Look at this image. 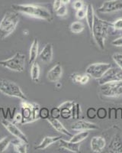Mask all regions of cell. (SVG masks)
<instances>
[{"instance_id": "obj_4", "label": "cell", "mask_w": 122, "mask_h": 153, "mask_svg": "<svg viewBox=\"0 0 122 153\" xmlns=\"http://www.w3.org/2000/svg\"><path fill=\"white\" fill-rule=\"evenodd\" d=\"M21 114L22 116L21 124H27L33 123L39 120V110L40 106L37 103H29L27 100L21 101Z\"/></svg>"}, {"instance_id": "obj_2", "label": "cell", "mask_w": 122, "mask_h": 153, "mask_svg": "<svg viewBox=\"0 0 122 153\" xmlns=\"http://www.w3.org/2000/svg\"><path fill=\"white\" fill-rule=\"evenodd\" d=\"M12 8L15 12H20L30 17L48 22L52 19V16L50 11L41 5L34 4H15L12 5Z\"/></svg>"}, {"instance_id": "obj_27", "label": "cell", "mask_w": 122, "mask_h": 153, "mask_svg": "<svg viewBox=\"0 0 122 153\" xmlns=\"http://www.w3.org/2000/svg\"><path fill=\"white\" fill-rule=\"evenodd\" d=\"M12 143V140L9 137H4L2 139H0V153H2L5 152L7 149L10 143Z\"/></svg>"}, {"instance_id": "obj_7", "label": "cell", "mask_w": 122, "mask_h": 153, "mask_svg": "<svg viewBox=\"0 0 122 153\" xmlns=\"http://www.w3.org/2000/svg\"><path fill=\"white\" fill-rule=\"evenodd\" d=\"M103 96L107 97H118L122 95V81L111 82L100 86Z\"/></svg>"}, {"instance_id": "obj_30", "label": "cell", "mask_w": 122, "mask_h": 153, "mask_svg": "<svg viewBox=\"0 0 122 153\" xmlns=\"http://www.w3.org/2000/svg\"><path fill=\"white\" fill-rule=\"evenodd\" d=\"M97 117L99 120H105L108 116V111L105 107H99L96 112Z\"/></svg>"}, {"instance_id": "obj_37", "label": "cell", "mask_w": 122, "mask_h": 153, "mask_svg": "<svg viewBox=\"0 0 122 153\" xmlns=\"http://www.w3.org/2000/svg\"><path fill=\"white\" fill-rule=\"evenodd\" d=\"M108 119L111 120H115V117H116V108L115 107H111L108 109Z\"/></svg>"}, {"instance_id": "obj_38", "label": "cell", "mask_w": 122, "mask_h": 153, "mask_svg": "<svg viewBox=\"0 0 122 153\" xmlns=\"http://www.w3.org/2000/svg\"><path fill=\"white\" fill-rule=\"evenodd\" d=\"M112 25L115 30H122V18L115 21V22L112 23Z\"/></svg>"}, {"instance_id": "obj_29", "label": "cell", "mask_w": 122, "mask_h": 153, "mask_svg": "<svg viewBox=\"0 0 122 153\" xmlns=\"http://www.w3.org/2000/svg\"><path fill=\"white\" fill-rule=\"evenodd\" d=\"M39 117L43 120H47L50 117V110L47 107H40L39 110Z\"/></svg>"}, {"instance_id": "obj_10", "label": "cell", "mask_w": 122, "mask_h": 153, "mask_svg": "<svg viewBox=\"0 0 122 153\" xmlns=\"http://www.w3.org/2000/svg\"><path fill=\"white\" fill-rule=\"evenodd\" d=\"M2 125L3 126L4 128H5L9 133H11L12 136H14L15 137L17 138V139H19L22 141L25 142V143H28V139L27 138L26 135L21 130V129L14 123L11 122L9 120H5L4 119L3 120H2L1 122Z\"/></svg>"}, {"instance_id": "obj_28", "label": "cell", "mask_w": 122, "mask_h": 153, "mask_svg": "<svg viewBox=\"0 0 122 153\" xmlns=\"http://www.w3.org/2000/svg\"><path fill=\"white\" fill-rule=\"evenodd\" d=\"M72 108H60V117L64 120H69L72 117Z\"/></svg>"}, {"instance_id": "obj_41", "label": "cell", "mask_w": 122, "mask_h": 153, "mask_svg": "<svg viewBox=\"0 0 122 153\" xmlns=\"http://www.w3.org/2000/svg\"><path fill=\"white\" fill-rule=\"evenodd\" d=\"M14 122L16 123H21V120H22V116H21V113H15L13 118Z\"/></svg>"}, {"instance_id": "obj_16", "label": "cell", "mask_w": 122, "mask_h": 153, "mask_svg": "<svg viewBox=\"0 0 122 153\" xmlns=\"http://www.w3.org/2000/svg\"><path fill=\"white\" fill-rule=\"evenodd\" d=\"M53 55H54L53 45L51 43H48L39 52L38 57L42 62L50 63L52 61Z\"/></svg>"}, {"instance_id": "obj_23", "label": "cell", "mask_w": 122, "mask_h": 153, "mask_svg": "<svg viewBox=\"0 0 122 153\" xmlns=\"http://www.w3.org/2000/svg\"><path fill=\"white\" fill-rule=\"evenodd\" d=\"M40 66L35 61L32 65V68H31V78H32V81L37 82L40 78Z\"/></svg>"}, {"instance_id": "obj_45", "label": "cell", "mask_w": 122, "mask_h": 153, "mask_svg": "<svg viewBox=\"0 0 122 153\" xmlns=\"http://www.w3.org/2000/svg\"><path fill=\"white\" fill-rule=\"evenodd\" d=\"M71 2V0H61V2L63 5H68L69 3H70Z\"/></svg>"}, {"instance_id": "obj_20", "label": "cell", "mask_w": 122, "mask_h": 153, "mask_svg": "<svg viewBox=\"0 0 122 153\" xmlns=\"http://www.w3.org/2000/svg\"><path fill=\"white\" fill-rule=\"evenodd\" d=\"M39 54V43L38 40L35 38L32 42V45L30 48L29 51V64L32 65L37 60V57H38Z\"/></svg>"}, {"instance_id": "obj_39", "label": "cell", "mask_w": 122, "mask_h": 153, "mask_svg": "<svg viewBox=\"0 0 122 153\" xmlns=\"http://www.w3.org/2000/svg\"><path fill=\"white\" fill-rule=\"evenodd\" d=\"M112 45L115 47H122V36L115 38V40L112 42Z\"/></svg>"}, {"instance_id": "obj_9", "label": "cell", "mask_w": 122, "mask_h": 153, "mask_svg": "<svg viewBox=\"0 0 122 153\" xmlns=\"http://www.w3.org/2000/svg\"><path fill=\"white\" fill-rule=\"evenodd\" d=\"M111 67L112 65L108 63H95L89 65L85 72L93 78L98 80Z\"/></svg>"}, {"instance_id": "obj_40", "label": "cell", "mask_w": 122, "mask_h": 153, "mask_svg": "<svg viewBox=\"0 0 122 153\" xmlns=\"http://www.w3.org/2000/svg\"><path fill=\"white\" fill-rule=\"evenodd\" d=\"M81 78H82V74H79L75 73L71 75V79L75 83H79L80 84Z\"/></svg>"}, {"instance_id": "obj_18", "label": "cell", "mask_w": 122, "mask_h": 153, "mask_svg": "<svg viewBox=\"0 0 122 153\" xmlns=\"http://www.w3.org/2000/svg\"><path fill=\"white\" fill-rule=\"evenodd\" d=\"M59 146L60 148L63 149L68 150V151L72 152L78 153L80 152V150H79V148H80L79 143H73L71 141H66L64 139H60Z\"/></svg>"}, {"instance_id": "obj_17", "label": "cell", "mask_w": 122, "mask_h": 153, "mask_svg": "<svg viewBox=\"0 0 122 153\" xmlns=\"http://www.w3.org/2000/svg\"><path fill=\"white\" fill-rule=\"evenodd\" d=\"M46 120H47V122L52 126L53 128H54L55 130L57 131V132H60L61 134H63V135H66V136H70V137H72V136H73L71 132H69V131L67 130V129L65 128L64 126L60 122L59 120H58V119H54L51 118V117H49V118L47 119Z\"/></svg>"}, {"instance_id": "obj_42", "label": "cell", "mask_w": 122, "mask_h": 153, "mask_svg": "<svg viewBox=\"0 0 122 153\" xmlns=\"http://www.w3.org/2000/svg\"><path fill=\"white\" fill-rule=\"evenodd\" d=\"M89 74H84V75H82V78H81V80H80V84H87L88 82L89 81V79H90V77H89Z\"/></svg>"}, {"instance_id": "obj_15", "label": "cell", "mask_w": 122, "mask_h": 153, "mask_svg": "<svg viewBox=\"0 0 122 153\" xmlns=\"http://www.w3.org/2000/svg\"><path fill=\"white\" fill-rule=\"evenodd\" d=\"M62 74H63L62 67L60 65L57 64L47 72V77L49 81L53 82V83H57L60 80Z\"/></svg>"}, {"instance_id": "obj_1", "label": "cell", "mask_w": 122, "mask_h": 153, "mask_svg": "<svg viewBox=\"0 0 122 153\" xmlns=\"http://www.w3.org/2000/svg\"><path fill=\"white\" fill-rule=\"evenodd\" d=\"M111 30H115L112 23L100 19L97 15L95 14L93 29L91 32L93 34L95 42L101 50L105 49V39Z\"/></svg>"}, {"instance_id": "obj_13", "label": "cell", "mask_w": 122, "mask_h": 153, "mask_svg": "<svg viewBox=\"0 0 122 153\" xmlns=\"http://www.w3.org/2000/svg\"><path fill=\"white\" fill-rule=\"evenodd\" d=\"M108 152L112 153H122V135L116 133L108 145Z\"/></svg>"}, {"instance_id": "obj_22", "label": "cell", "mask_w": 122, "mask_h": 153, "mask_svg": "<svg viewBox=\"0 0 122 153\" xmlns=\"http://www.w3.org/2000/svg\"><path fill=\"white\" fill-rule=\"evenodd\" d=\"M95 17V12L94 8L92 4H89L86 7V15H85V19H86V22H87L88 27H89L90 31H92L93 25V22H94Z\"/></svg>"}, {"instance_id": "obj_25", "label": "cell", "mask_w": 122, "mask_h": 153, "mask_svg": "<svg viewBox=\"0 0 122 153\" xmlns=\"http://www.w3.org/2000/svg\"><path fill=\"white\" fill-rule=\"evenodd\" d=\"M70 31L74 34H79L84 30V25L81 22H74L70 25Z\"/></svg>"}, {"instance_id": "obj_12", "label": "cell", "mask_w": 122, "mask_h": 153, "mask_svg": "<svg viewBox=\"0 0 122 153\" xmlns=\"http://www.w3.org/2000/svg\"><path fill=\"white\" fill-rule=\"evenodd\" d=\"M71 129L74 131H89L96 130L99 129L96 124L92 123L86 122L85 120H77L72 125Z\"/></svg>"}, {"instance_id": "obj_46", "label": "cell", "mask_w": 122, "mask_h": 153, "mask_svg": "<svg viewBox=\"0 0 122 153\" xmlns=\"http://www.w3.org/2000/svg\"><path fill=\"white\" fill-rule=\"evenodd\" d=\"M24 33H26L25 35H28V31H27V30H25V31H24Z\"/></svg>"}, {"instance_id": "obj_19", "label": "cell", "mask_w": 122, "mask_h": 153, "mask_svg": "<svg viewBox=\"0 0 122 153\" xmlns=\"http://www.w3.org/2000/svg\"><path fill=\"white\" fill-rule=\"evenodd\" d=\"M61 139V136H45L43 139L40 144L36 146L35 147V149L37 150H44L47 149L48 146H51L54 143H56L59 142L60 139Z\"/></svg>"}, {"instance_id": "obj_34", "label": "cell", "mask_w": 122, "mask_h": 153, "mask_svg": "<svg viewBox=\"0 0 122 153\" xmlns=\"http://www.w3.org/2000/svg\"><path fill=\"white\" fill-rule=\"evenodd\" d=\"M50 117L54 119H58L60 117V110L59 107L52 108L50 111Z\"/></svg>"}, {"instance_id": "obj_44", "label": "cell", "mask_w": 122, "mask_h": 153, "mask_svg": "<svg viewBox=\"0 0 122 153\" xmlns=\"http://www.w3.org/2000/svg\"><path fill=\"white\" fill-rule=\"evenodd\" d=\"M62 5H63V4H62V2H61V0H54V5H53L54 10L57 11Z\"/></svg>"}, {"instance_id": "obj_24", "label": "cell", "mask_w": 122, "mask_h": 153, "mask_svg": "<svg viewBox=\"0 0 122 153\" xmlns=\"http://www.w3.org/2000/svg\"><path fill=\"white\" fill-rule=\"evenodd\" d=\"M89 136V131H81V132H79V133L76 134V135L72 136L70 141L73 142V143H80L81 142L83 141L84 139H86Z\"/></svg>"}, {"instance_id": "obj_26", "label": "cell", "mask_w": 122, "mask_h": 153, "mask_svg": "<svg viewBox=\"0 0 122 153\" xmlns=\"http://www.w3.org/2000/svg\"><path fill=\"white\" fill-rule=\"evenodd\" d=\"M72 111V118L73 120H79L81 115V108L80 104L78 103H73V106L71 109Z\"/></svg>"}, {"instance_id": "obj_36", "label": "cell", "mask_w": 122, "mask_h": 153, "mask_svg": "<svg viewBox=\"0 0 122 153\" xmlns=\"http://www.w3.org/2000/svg\"><path fill=\"white\" fill-rule=\"evenodd\" d=\"M73 7L75 10H79L84 7V2L82 0H76L75 2H73Z\"/></svg>"}, {"instance_id": "obj_33", "label": "cell", "mask_w": 122, "mask_h": 153, "mask_svg": "<svg viewBox=\"0 0 122 153\" xmlns=\"http://www.w3.org/2000/svg\"><path fill=\"white\" fill-rule=\"evenodd\" d=\"M96 112H97V110H96V108L89 107L88 108L87 111H86V116H87V117L89 120H93V119H95L97 117Z\"/></svg>"}, {"instance_id": "obj_43", "label": "cell", "mask_w": 122, "mask_h": 153, "mask_svg": "<svg viewBox=\"0 0 122 153\" xmlns=\"http://www.w3.org/2000/svg\"><path fill=\"white\" fill-rule=\"evenodd\" d=\"M115 120H122V107L116 108V117Z\"/></svg>"}, {"instance_id": "obj_32", "label": "cell", "mask_w": 122, "mask_h": 153, "mask_svg": "<svg viewBox=\"0 0 122 153\" xmlns=\"http://www.w3.org/2000/svg\"><path fill=\"white\" fill-rule=\"evenodd\" d=\"M56 15L59 17H63L67 14V8L66 5H62L57 11H55Z\"/></svg>"}, {"instance_id": "obj_14", "label": "cell", "mask_w": 122, "mask_h": 153, "mask_svg": "<svg viewBox=\"0 0 122 153\" xmlns=\"http://www.w3.org/2000/svg\"><path fill=\"white\" fill-rule=\"evenodd\" d=\"M106 146V141L102 136H94L91 139V149L93 152L101 153Z\"/></svg>"}, {"instance_id": "obj_6", "label": "cell", "mask_w": 122, "mask_h": 153, "mask_svg": "<svg viewBox=\"0 0 122 153\" xmlns=\"http://www.w3.org/2000/svg\"><path fill=\"white\" fill-rule=\"evenodd\" d=\"M0 66L12 71L21 73L25 68V56L22 53L17 52L9 58L0 61Z\"/></svg>"}, {"instance_id": "obj_5", "label": "cell", "mask_w": 122, "mask_h": 153, "mask_svg": "<svg viewBox=\"0 0 122 153\" xmlns=\"http://www.w3.org/2000/svg\"><path fill=\"white\" fill-rule=\"evenodd\" d=\"M0 93L11 97H15L21 100H27L26 95L21 91V87L15 82L5 79H0Z\"/></svg>"}, {"instance_id": "obj_35", "label": "cell", "mask_w": 122, "mask_h": 153, "mask_svg": "<svg viewBox=\"0 0 122 153\" xmlns=\"http://www.w3.org/2000/svg\"><path fill=\"white\" fill-rule=\"evenodd\" d=\"M85 15H86V9H84V8L77 10L76 13V16L79 20H82V19H85Z\"/></svg>"}, {"instance_id": "obj_31", "label": "cell", "mask_w": 122, "mask_h": 153, "mask_svg": "<svg viewBox=\"0 0 122 153\" xmlns=\"http://www.w3.org/2000/svg\"><path fill=\"white\" fill-rule=\"evenodd\" d=\"M112 58H113L115 64L117 65V66H118L119 68L122 69V54H120V53H115V54H114L113 56H112Z\"/></svg>"}, {"instance_id": "obj_8", "label": "cell", "mask_w": 122, "mask_h": 153, "mask_svg": "<svg viewBox=\"0 0 122 153\" xmlns=\"http://www.w3.org/2000/svg\"><path fill=\"white\" fill-rule=\"evenodd\" d=\"M122 81V69L117 67H111L105 72L101 78L98 80V83L100 86L111 82Z\"/></svg>"}, {"instance_id": "obj_11", "label": "cell", "mask_w": 122, "mask_h": 153, "mask_svg": "<svg viewBox=\"0 0 122 153\" xmlns=\"http://www.w3.org/2000/svg\"><path fill=\"white\" fill-rule=\"evenodd\" d=\"M122 10V1L121 0H108L105 1L98 8V12L101 13H111Z\"/></svg>"}, {"instance_id": "obj_21", "label": "cell", "mask_w": 122, "mask_h": 153, "mask_svg": "<svg viewBox=\"0 0 122 153\" xmlns=\"http://www.w3.org/2000/svg\"><path fill=\"white\" fill-rule=\"evenodd\" d=\"M12 146L14 147V149L18 153H27L28 150V143L22 141L21 139H17L15 140L12 141Z\"/></svg>"}, {"instance_id": "obj_3", "label": "cell", "mask_w": 122, "mask_h": 153, "mask_svg": "<svg viewBox=\"0 0 122 153\" xmlns=\"http://www.w3.org/2000/svg\"><path fill=\"white\" fill-rule=\"evenodd\" d=\"M19 22L17 12L9 11L4 15L0 22V40H4L15 30Z\"/></svg>"}]
</instances>
